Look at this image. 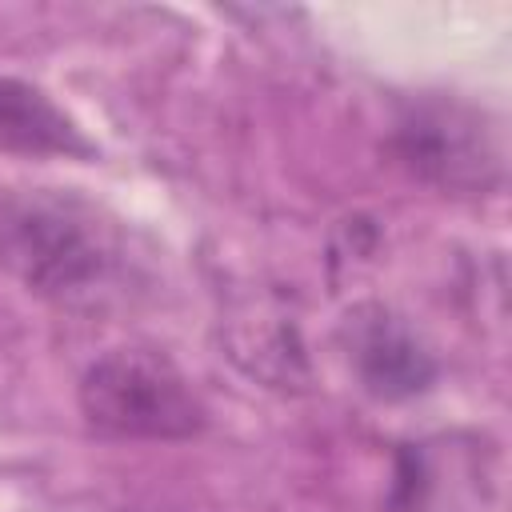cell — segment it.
Returning a JSON list of instances; mask_svg holds the SVG:
<instances>
[{"label":"cell","instance_id":"3","mask_svg":"<svg viewBox=\"0 0 512 512\" xmlns=\"http://www.w3.org/2000/svg\"><path fill=\"white\" fill-rule=\"evenodd\" d=\"M400 160L444 192H492L504 180V140L484 112L456 100L412 104L396 124Z\"/></svg>","mask_w":512,"mask_h":512},{"label":"cell","instance_id":"2","mask_svg":"<svg viewBox=\"0 0 512 512\" xmlns=\"http://www.w3.org/2000/svg\"><path fill=\"white\" fill-rule=\"evenodd\" d=\"M84 420L120 440H188L208 412L188 376L156 348H112L80 376Z\"/></svg>","mask_w":512,"mask_h":512},{"label":"cell","instance_id":"4","mask_svg":"<svg viewBox=\"0 0 512 512\" xmlns=\"http://www.w3.org/2000/svg\"><path fill=\"white\" fill-rule=\"evenodd\" d=\"M344 336H348V360L364 392H372L376 400H408L432 388L436 380L432 352L384 304H364L348 312Z\"/></svg>","mask_w":512,"mask_h":512},{"label":"cell","instance_id":"1","mask_svg":"<svg viewBox=\"0 0 512 512\" xmlns=\"http://www.w3.org/2000/svg\"><path fill=\"white\" fill-rule=\"evenodd\" d=\"M124 260L116 228L80 196L32 188L0 200V268L28 292L80 308L108 292Z\"/></svg>","mask_w":512,"mask_h":512},{"label":"cell","instance_id":"5","mask_svg":"<svg viewBox=\"0 0 512 512\" xmlns=\"http://www.w3.org/2000/svg\"><path fill=\"white\" fill-rule=\"evenodd\" d=\"M0 148L24 156H92L72 116H64L48 92L16 76H0Z\"/></svg>","mask_w":512,"mask_h":512}]
</instances>
